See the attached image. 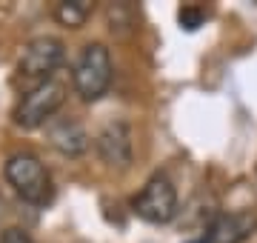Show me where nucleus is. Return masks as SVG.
<instances>
[{
  "label": "nucleus",
  "mask_w": 257,
  "mask_h": 243,
  "mask_svg": "<svg viewBox=\"0 0 257 243\" xmlns=\"http://www.w3.org/2000/svg\"><path fill=\"white\" fill-rule=\"evenodd\" d=\"M66 57V46L63 40L52 38V35H40V38H32L23 46L18 57V69H15V83L29 92L35 86L46 83L57 75V69Z\"/></svg>",
  "instance_id": "nucleus-1"
},
{
  "label": "nucleus",
  "mask_w": 257,
  "mask_h": 243,
  "mask_svg": "<svg viewBox=\"0 0 257 243\" xmlns=\"http://www.w3.org/2000/svg\"><path fill=\"white\" fill-rule=\"evenodd\" d=\"M72 86L86 103L100 100L111 86V52L106 43H86L72 69Z\"/></svg>",
  "instance_id": "nucleus-2"
},
{
  "label": "nucleus",
  "mask_w": 257,
  "mask_h": 243,
  "mask_svg": "<svg viewBox=\"0 0 257 243\" xmlns=\"http://www.w3.org/2000/svg\"><path fill=\"white\" fill-rule=\"evenodd\" d=\"M6 183L18 192L26 203H46L52 197V178H49L43 160L37 158L35 152H15L6 166H3Z\"/></svg>",
  "instance_id": "nucleus-3"
},
{
  "label": "nucleus",
  "mask_w": 257,
  "mask_h": 243,
  "mask_svg": "<svg viewBox=\"0 0 257 243\" xmlns=\"http://www.w3.org/2000/svg\"><path fill=\"white\" fill-rule=\"evenodd\" d=\"M66 92H69V86L63 80H46V83L35 86V89H29V92L20 94L18 106H15V112H12V120L18 129H37V126H43L55 117V112L66 103Z\"/></svg>",
  "instance_id": "nucleus-4"
},
{
  "label": "nucleus",
  "mask_w": 257,
  "mask_h": 243,
  "mask_svg": "<svg viewBox=\"0 0 257 243\" xmlns=\"http://www.w3.org/2000/svg\"><path fill=\"white\" fill-rule=\"evenodd\" d=\"M132 209L140 220L146 223H169L177 215V189L166 175H155L146 186L140 189V195L132 200Z\"/></svg>",
  "instance_id": "nucleus-5"
},
{
  "label": "nucleus",
  "mask_w": 257,
  "mask_h": 243,
  "mask_svg": "<svg viewBox=\"0 0 257 243\" xmlns=\"http://www.w3.org/2000/svg\"><path fill=\"white\" fill-rule=\"evenodd\" d=\"M94 149L100 155V160L111 169H126L132 163V129L123 120L106 123L97 138H94Z\"/></svg>",
  "instance_id": "nucleus-6"
},
{
  "label": "nucleus",
  "mask_w": 257,
  "mask_h": 243,
  "mask_svg": "<svg viewBox=\"0 0 257 243\" xmlns=\"http://www.w3.org/2000/svg\"><path fill=\"white\" fill-rule=\"evenodd\" d=\"M257 232V212L254 209H237L226 212L209 226L206 243H246Z\"/></svg>",
  "instance_id": "nucleus-7"
},
{
  "label": "nucleus",
  "mask_w": 257,
  "mask_h": 243,
  "mask_svg": "<svg viewBox=\"0 0 257 243\" xmlns=\"http://www.w3.org/2000/svg\"><path fill=\"white\" fill-rule=\"evenodd\" d=\"M49 143L66 158H77L89 149V132L83 129L80 120L63 117V120L49 123Z\"/></svg>",
  "instance_id": "nucleus-8"
},
{
  "label": "nucleus",
  "mask_w": 257,
  "mask_h": 243,
  "mask_svg": "<svg viewBox=\"0 0 257 243\" xmlns=\"http://www.w3.org/2000/svg\"><path fill=\"white\" fill-rule=\"evenodd\" d=\"M52 15L63 29H80L92 18V3L89 0H60Z\"/></svg>",
  "instance_id": "nucleus-9"
},
{
  "label": "nucleus",
  "mask_w": 257,
  "mask_h": 243,
  "mask_svg": "<svg viewBox=\"0 0 257 243\" xmlns=\"http://www.w3.org/2000/svg\"><path fill=\"white\" fill-rule=\"evenodd\" d=\"M106 18H109V29L114 35H132L138 29V15L128 3H111Z\"/></svg>",
  "instance_id": "nucleus-10"
},
{
  "label": "nucleus",
  "mask_w": 257,
  "mask_h": 243,
  "mask_svg": "<svg viewBox=\"0 0 257 243\" xmlns=\"http://www.w3.org/2000/svg\"><path fill=\"white\" fill-rule=\"evenodd\" d=\"M177 18H180V26L192 32V29H197V26L203 23V12H200V9H194V6H183Z\"/></svg>",
  "instance_id": "nucleus-11"
},
{
  "label": "nucleus",
  "mask_w": 257,
  "mask_h": 243,
  "mask_svg": "<svg viewBox=\"0 0 257 243\" xmlns=\"http://www.w3.org/2000/svg\"><path fill=\"white\" fill-rule=\"evenodd\" d=\"M0 243H32V237H29L23 229L12 226V229H6V232L0 234Z\"/></svg>",
  "instance_id": "nucleus-12"
},
{
  "label": "nucleus",
  "mask_w": 257,
  "mask_h": 243,
  "mask_svg": "<svg viewBox=\"0 0 257 243\" xmlns=\"http://www.w3.org/2000/svg\"><path fill=\"white\" fill-rule=\"evenodd\" d=\"M0 212H3V200H0Z\"/></svg>",
  "instance_id": "nucleus-13"
},
{
  "label": "nucleus",
  "mask_w": 257,
  "mask_h": 243,
  "mask_svg": "<svg viewBox=\"0 0 257 243\" xmlns=\"http://www.w3.org/2000/svg\"><path fill=\"white\" fill-rule=\"evenodd\" d=\"M194 243H203V240H194Z\"/></svg>",
  "instance_id": "nucleus-14"
}]
</instances>
